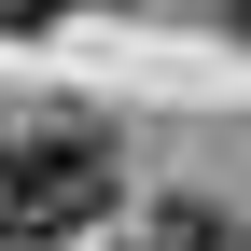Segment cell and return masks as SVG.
<instances>
[{
    "mask_svg": "<svg viewBox=\"0 0 251 251\" xmlns=\"http://www.w3.org/2000/svg\"><path fill=\"white\" fill-rule=\"evenodd\" d=\"M224 28H237V42H251V0H224Z\"/></svg>",
    "mask_w": 251,
    "mask_h": 251,
    "instance_id": "277c9868",
    "label": "cell"
},
{
    "mask_svg": "<svg viewBox=\"0 0 251 251\" xmlns=\"http://www.w3.org/2000/svg\"><path fill=\"white\" fill-rule=\"evenodd\" d=\"M153 251H251V224L209 209V196H168V209H153Z\"/></svg>",
    "mask_w": 251,
    "mask_h": 251,
    "instance_id": "7a4b0ae2",
    "label": "cell"
},
{
    "mask_svg": "<svg viewBox=\"0 0 251 251\" xmlns=\"http://www.w3.org/2000/svg\"><path fill=\"white\" fill-rule=\"evenodd\" d=\"M112 209V140L70 112H0V251H56Z\"/></svg>",
    "mask_w": 251,
    "mask_h": 251,
    "instance_id": "6da1fadb",
    "label": "cell"
},
{
    "mask_svg": "<svg viewBox=\"0 0 251 251\" xmlns=\"http://www.w3.org/2000/svg\"><path fill=\"white\" fill-rule=\"evenodd\" d=\"M0 28H56V0H0Z\"/></svg>",
    "mask_w": 251,
    "mask_h": 251,
    "instance_id": "3957f363",
    "label": "cell"
}]
</instances>
